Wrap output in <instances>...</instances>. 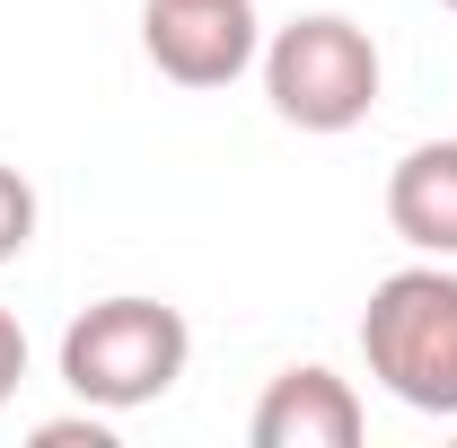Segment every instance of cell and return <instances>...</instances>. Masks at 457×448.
<instances>
[{
  "label": "cell",
  "mask_w": 457,
  "mask_h": 448,
  "mask_svg": "<svg viewBox=\"0 0 457 448\" xmlns=\"http://www.w3.org/2000/svg\"><path fill=\"white\" fill-rule=\"evenodd\" d=\"M36 448H114V413H71V422H36Z\"/></svg>",
  "instance_id": "cell-8"
},
{
  "label": "cell",
  "mask_w": 457,
  "mask_h": 448,
  "mask_svg": "<svg viewBox=\"0 0 457 448\" xmlns=\"http://www.w3.org/2000/svg\"><path fill=\"white\" fill-rule=\"evenodd\" d=\"M141 54L176 88H228L246 62H264L255 0H141Z\"/></svg>",
  "instance_id": "cell-4"
},
{
  "label": "cell",
  "mask_w": 457,
  "mask_h": 448,
  "mask_svg": "<svg viewBox=\"0 0 457 448\" xmlns=\"http://www.w3.org/2000/svg\"><path fill=\"white\" fill-rule=\"evenodd\" d=\"M361 361L396 404L457 422V273L449 264H404L370 290Z\"/></svg>",
  "instance_id": "cell-2"
},
{
  "label": "cell",
  "mask_w": 457,
  "mask_h": 448,
  "mask_svg": "<svg viewBox=\"0 0 457 448\" xmlns=\"http://www.w3.org/2000/svg\"><path fill=\"white\" fill-rule=\"evenodd\" d=\"M27 237H36V185L18 168H0V264H18Z\"/></svg>",
  "instance_id": "cell-7"
},
{
  "label": "cell",
  "mask_w": 457,
  "mask_h": 448,
  "mask_svg": "<svg viewBox=\"0 0 457 448\" xmlns=\"http://www.w3.org/2000/svg\"><path fill=\"white\" fill-rule=\"evenodd\" d=\"M387 228L413 255L457 264V141H422L387 168Z\"/></svg>",
  "instance_id": "cell-6"
},
{
  "label": "cell",
  "mask_w": 457,
  "mask_h": 448,
  "mask_svg": "<svg viewBox=\"0 0 457 448\" xmlns=\"http://www.w3.org/2000/svg\"><path fill=\"white\" fill-rule=\"evenodd\" d=\"M18 378H27V335H18V317L0 308V404L18 395Z\"/></svg>",
  "instance_id": "cell-9"
},
{
  "label": "cell",
  "mask_w": 457,
  "mask_h": 448,
  "mask_svg": "<svg viewBox=\"0 0 457 448\" xmlns=\"http://www.w3.org/2000/svg\"><path fill=\"white\" fill-rule=\"evenodd\" d=\"M194 361V326L176 317L168 299H141V290H114L97 308L71 317L62 335V387L97 413H141L185 378Z\"/></svg>",
  "instance_id": "cell-1"
},
{
  "label": "cell",
  "mask_w": 457,
  "mask_h": 448,
  "mask_svg": "<svg viewBox=\"0 0 457 448\" xmlns=\"http://www.w3.org/2000/svg\"><path fill=\"white\" fill-rule=\"evenodd\" d=\"M449 9H457V0H449Z\"/></svg>",
  "instance_id": "cell-10"
},
{
  "label": "cell",
  "mask_w": 457,
  "mask_h": 448,
  "mask_svg": "<svg viewBox=\"0 0 457 448\" xmlns=\"http://www.w3.org/2000/svg\"><path fill=\"white\" fill-rule=\"evenodd\" d=\"M246 440L255 448H352L361 440V395L352 378L335 369H282L273 387L255 395V413H246Z\"/></svg>",
  "instance_id": "cell-5"
},
{
  "label": "cell",
  "mask_w": 457,
  "mask_h": 448,
  "mask_svg": "<svg viewBox=\"0 0 457 448\" xmlns=\"http://www.w3.org/2000/svg\"><path fill=\"white\" fill-rule=\"evenodd\" d=\"M378 79L387 71H378L370 27H352L343 9H308V18L273 27V45H264V97L299 132H352V123H370Z\"/></svg>",
  "instance_id": "cell-3"
}]
</instances>
